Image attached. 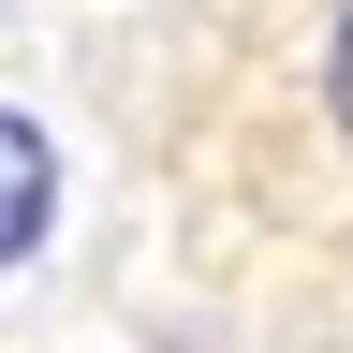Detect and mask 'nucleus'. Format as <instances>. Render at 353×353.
<instances>
[{
    "label": "nucleus",
    "instance_id": "nucleus-1",
    "mask_svg": "<svg viewBox=\"0 0 353 353\" xmlns=\"http://www.w3.org/2000/svg\"><path fill=\"white\" fill-rule=\"evenodd\" d=\"M44 221H59V148H44V118L15 103V132H0V250H44Z\"/></svg>",
    "mask_w": 353,
    "mask_h": 353
},
{
    "label": "nucleus",
    "instance_id": "nucleus-2",
    "mask_svg": "<svg viewBox=\"0 0 353 353\" xmlns=\"http://www.w3.org/2000/svg\"><path fill=\"white\" fill-rule=\"evenodd\" d=\"M324 88H339V132H353V0H339V59H324Z\"/></svg>",
    "mask_w": 353,
    "mask_h": 353
}]
</instances>
